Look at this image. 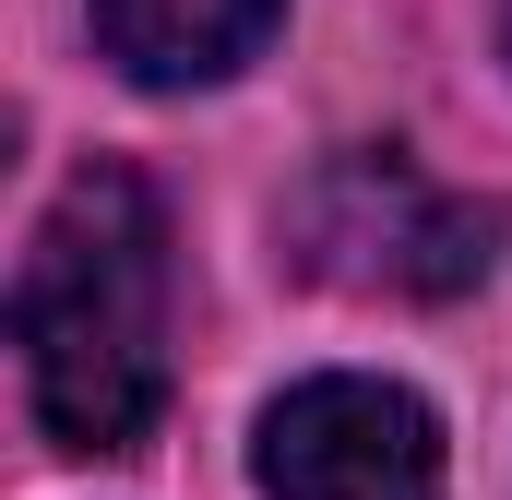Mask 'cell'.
I'll return each mask as SVG.
<instances>
[{
  "mask_svg": "<svg viewBox=\"0 0 512 500\" xmlns=\"http://www.w3.org/2000/svg\"><path fill=\"white\" fill-rule=\"evenodd\" d=\"M24 381L60 453H131L167 405V215L131 167H84L12 286Z\"/></svg>",
  "mask_w": 512,
  "mask_h": 500,
  "instance_id": "6da1fadb",
  "label": "cell"
},
{
  "mask_svg": "<svg viewBox=\"0 0 512 500\" xmlns=\"http://www.w3.org/2000/svg\"><path fill=\"white\" fill-rule=\"evenodd\" d=\"M298 274L346 286V298H465L501 250V203L441 191L405 155H334L298 203H286Z\"/></svg>",
  "mask_w": 512,
  "mask_h": 500,
  "instance_id": "7a4b0ae2",
  "label": "cell"
},
{
  "mask_svg": "<svg viewBox=\"0 0 512 500\" xmlns=\"http://www.w3.org/2000/svg\"><path fill=\"white\" fill-rule=\"evenodd\" d=\"M262 500H441V429L405 381L322 370L262 405Z\"/></svg>",
  "mask_w": 512,
  "mask_h": 500,
  "instance_id": "3957f363",
  "label": "cell"
},
{
  "mask_svg": "<svg viewBox=\"0 0 512 500\" xmlns=\"http://www.w3.org/2000/svg\"><path fill=\"white\" fill-rule=\"evenodd\" d=\"M286 0H96V48L120 60L131 84L179 96V84H227L274 36Z\"/></svg>",
  "mask_w": 512,
  "mask_h": 500,
  "instance_id": "277c9868",
  "label": "cell"
},
{
  "mask_svg": "<svg viewBox=\"0 0 512 500\" xmlns=\"http://www.w3.org/2000/svg\"><path fill=\"white\" fill-rule=\"evenodd\" d=\"M489 36H501V60H512V0H489Z\"/></svg>",
  "mask_w": 512,
  "mask_h": 500,
  "instance_id": "5b68a950",
  "label": "cell"
}]
</instances>
